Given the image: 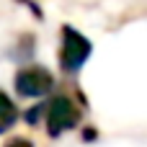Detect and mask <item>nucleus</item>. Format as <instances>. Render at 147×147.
I'll return each mask as SVG.
<instances>
[{
    "mask_svg": "<svg viewBox=\"0 0 147 147\" xmlns=\"http://www.w3.org/2000/svg\"><path fill=\"white\" fill-rule=\"evenodd\" d=\"M88 54H90V41H88L83 34H78L75 28L65 26V28H62V52H59L62 67H65L67 72H78V70L85 65Z\"/></svg>",
    "mask_w": 147,
    "mask_h": 147,
    "instance_id": "f257e3e1",
    "label": "nucleus"
},
{
    "mask_svg": "<svg viewBox=\"0 0 147 147\" xmlns=\"http://www.w3.org/2000/svg\"><path fill=\"white\" fill-rule=\"evenodd\" d=\"M52 85H54V80H52L49 70L39 67V65L23 67L16 75V93L21 98H41L52 90Z\"/></svg>",
    "mask_w": 147,
    "mask_h": 147,
    "instance_id": "f03ea898",
    "label": "nucleus"
},
{
    "mask_svg": "<svg viewBox=\"0 0 147 147\" xmlns=\"http://www.w3.org/2000/svg\"><path fill=\"white\" fill-rule=\"evenodd\" d=\"M78 121V111L72 106L70 98H52L49 106H47V127H49V134H62L65 129L75 127Z\"/></svg>",
    "mask_w": 147,
    "mask_h": 147,
    "instance_id": "7ed1b4c3",
    "label": "nucleus"
},
{
    "mask_svg": "<svg viewBox=\"0 0 147 147\" xmlns=\"http://www.w3.org/2000/svg\"><path fill=\"white\" fill-rule=\"evenodd\" d=\"M16 116H18V114H16L13 101H10V98L0 90V132H5V129L16 121Z\"/></svg>",
    "mask_w": 147,
    "mask_h": 147,
    "instance_id": "20e7f679",
    "label": "nucleus"
},
{
    "mask_svg": "<svg viewBox=\"0 0 147 147\" xmlns=\"http://www.w3.org/2000/svg\"><path fill=\"white\" fill-rule=\"evenodd\" d=\"M5 147H34V145H31L28 140H10Z\"/></svg>",
    "mask_w": 147,
    "mask_h": 147,
    "instance_id": "39448f33",
    "label": "nucleus"
}]
</instances>
